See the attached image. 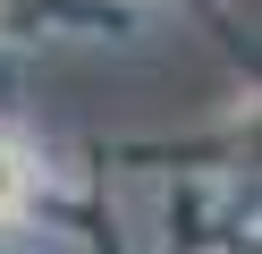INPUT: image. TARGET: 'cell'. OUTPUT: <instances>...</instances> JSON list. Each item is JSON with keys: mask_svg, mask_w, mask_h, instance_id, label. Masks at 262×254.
<instances>
[{"mask_svg": "<svg viewBox=\"0 0 262 254\" xmlns=\"http://www.w3.org/2000/svg\"><path fill=\"white\" fill-rule=\"evenodd\" d=\"M17 195V161H9V152H0V203Z\"/></svg>", "mask_w": 262, "mask_h": 254, "instance_id": "6da1fadb", "label": "cell"}]
</instances>
